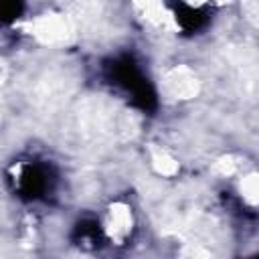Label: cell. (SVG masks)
<instances>
[{
	"label": "cell",
	"instance_id": "obj_1",
	"mask_svg": "<svg viewBox=\"0 0 259 259\" xmlns=\"http://www.w3.org/2000/svg\"><path fill=\"white\" fill-rule=\"evenodd\" d=\"M107 75L117 87H121L130 95L132 103L140 107L142 111H154L158 107V97H156V91L150 79L140 71L138 63L132 57L123 55V57L109 61Z\"/></svg>",
	"mask_w": 259,
	"mask_h": 259
},
{
	"label": "cell",
	"instance_id": "obj_2",
	"mask_svg": "<svg viewBox=\"0 0 259 259\" xmlns=\"http://www.w3.org/2000/svg\"><path fill=\"white\" fill-rule=\"evenodd\" d=\"M49 186H51V176H49L45 166L28 164V166L22 168L20 178H18V192H20V196H24L28 200L40 198L49 190Z\"/></svg>",
	"mask_w": 259,
	"mask_h": 259
},
{
	"label": "cell",
	"instance_id": "obj_3",
	"mask_svg": "<svg viewBox=\"0 0 259 259\" xmlns=\"http://www.w3.org/2000/svg\"><path fill=\"white\" fill-rule=\"evenodd\" d=\"M73 241L83 247V249H95L101 245L103 241V233H101V227L97 221L93 219H85L81 223H77L75 231H73Z\"/></svg>",
	"mask_w": 259,
	"mask_h": 259
},
{
	"label": "cell",
	"instance_id": "obj_4",
	"mask_svg": "<svg viewBox=\"0 0 259 259\" xmlns=\"http://www.w3.org/2000/svg\"><path fill=\"white\" fill-rule=\"evenodd\" d=\"M172 8H174L178 24L186 32H194V30L202 28L206 18H208L202 8H194V6H188V4H182V2L180 4H172Z\"/></svg>",
	"mask_w": 259,
	"mask_h": 259
},
{
	"label": "cell",
	"instance_id": "obj_5",
	"mask_svg": "<svg viewBox=\"0 0 259 259\" xmlns=\"http://www.w3.org/2000/svg\"><path fill=\"white\" fill-rule=\"evenodd\" d=\"M22 2H0V22L2 24H8L12 20H16L20 14H22Z\"/></svg>",
	"mask_w": 259,
	"mask_h": 259
},
{
	"label": "cell",
	"instance_id": "obj_6",
	"mask_svg": "<svg viewBox=\"0 0 259 259\" xmlns=\"http://www.w3.org/2000/svg\"><path fill=\"white\" fill-rule=\"evenodd\" d=\"M251 259H257V257H251Z\"/></svg>",
	"mask_w": 259,
	"mask_h": 259
}]
</instances>
